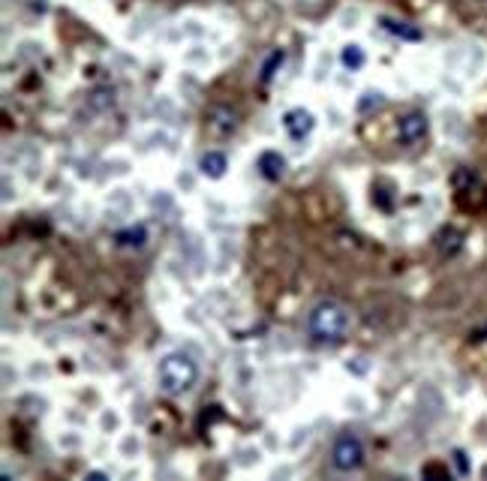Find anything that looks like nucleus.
Listing matches in <instances>:
<instances>
[{
	"instance_id": "obj_12",
	"label": "nucleus",
	"mask_w": 487,
	"mask_h": 481,
	"mask_svg": "<svg viewBox=\"0 0 487 481\" xmlns=\"http://www.w3.org/2000/svg\"><path fill=\"white\" fill-rule=\"evenodd\" d=\"M340 61H343V66H346V70H361V66H364L367 63V54H364V48H361V45H346L343 48V52H340Z\"/></svg>"
},
{
	"instance_id": "obj_16",
	"label": "nucleus",
	"mask_w": 487,
	"mask_h": 481,
	"mask_svg": "<svg viewBox=\"0 0 487 481\" xmlns=\"http://www.w3.org/2000/svg\"><path fill=\"white\" fill-rule=\"evenodd\" d=\"M385 99H382V94H364V99H361V112H367L370 105H382Z\"/></svg>"
},
{
	"instance_id": "obj_9",
	"label": "nucleus",
	"mask_w": 487,
	"mask_h": 481,
	"mask_svg": "<svg viewBox=\"0 0 487 481\" xmlns=\"http://www.w3.org/2000/svg\"><path fill=\"white\" fill-rule=\"evenodd\" d=\"M114 244L123 247V250H142L147 244V229L138 223V226H127L114 235Z\"/></svg>"
},
{
	"instance_id": "obj_13",
	"label": "nucleus",
	"mask_w": 487,
	"mask_h": 481,
	"mask_svg": "<svg viewBox=\"0 0 487 481\" xmlns=\"http://www.w3.org/2000/svg\"><path fill=\"white\" fill-rule=\"evenodd\" d=\"M283 61H286V52H280V48H277V52H271V54H268V61L262 63V85H268V81L277 76V70H280V66H283Z\"/></svg>"
},
{
	"instance_id": "obj_6",
	"label": "nucleus",
	"mask_w": 487,
	"mask_h": 481,
	"mask_svg": "<svg viewBox=\"0 0 487 481\" xmlns=\"http://www.w3.org/2000/svg\"><path fill=\"white\" fill-rule=\"evenodd\" d=\"M313 127H316V118H313L307 109H289L283 114V130L292 142H304L313 132Z\"/></svg>"
},
{
	"instance_id": "obj_7",
	"label": "nucleus",
	"mask_w": 487,
	"mask_h": 481,
	"mask_svg": "<svg viewBox=\"0 0 487 481\" xmlns=\"http://www.w3.org/2000/svg\"><path fill=\"white\" fill-rule=\"evenodd\" d=\"M259 172H262V178L271 181V184H277V181H283L286 175V156L280 154V151H262L259 154Z\"/></svg>"
},
{
	"instance_id": "obj_8",
	"label": "nucleus",
	"mask_w": 487,
	"mask_h": 481,
	"mask_svg": "<svg viewBox=\"0 0 487 481\" xmlns=\"http://www.w3.org/2000/svg\"><path fill=\"white\" fill-rule=\"evenodd\" d=\"M460 247H464V232L454 229V226L439 229V235H436V250H439L442 259H454V256L460 253Z\"/></svg>"
},
{
	"instance_id": "obj_10",
	"label": "nucleus",
	"mask_w": 487,
	"mask_h": 481,
	"mask_svg": "<svg viewBox=\"0 0 487 481\" xmlns=\"http://www.w3.org/2000/svg\"><path fill=\"white\" fill-rule=\"evenodd\" d=\"M382 28L388 30V33H394V37H400V39H406V43H418L424 33H421L415 24H409V21H400V19H391V15H382Z\"/></svg>"
},
{
	"instance_id": "obj_18",
	"label": "nucleus",
	"mask_w": 487,
	"mask_h": 481,
	"mask_svg": "<svg viewBox=\"0 0 487 481\" xmlns=\"http://www.w3.org/2000/svg\"><path fill=\"white\" fill-rule=\"evenodd\" d=\"M484 475H487V469H484Z\"/></svg>"
},
{
	"instance_id": "obj_5",
	"label": "nucleus",
	"mask_w": 487,
	"mask_h": 481,
	"mask_svg": "<svg viewBox=\"0 0 487 481\" xmlns=\"http://www.w3.org/2000/svg\"><path fill=\"white\" fill-rule=\"evenodd\" d=\"M205 127H208L211 136L226 139L238 130V114L232 109H226V105H214V109H208V114H205Z\"/></svg>"
},
{
	"instance_id": "obj_15",
	"label": "nucleus",
	"mask_w": 487,
	"mask_h": 481,
	"mask_svg": "<svg viewBox=\"0 0 487 481\" xmlns=\"http://www.w3.org/2000/svg\"><path fill=\"white\" fill-rule=\"evenodd\" d=\"M451 458H454V463H457V472H460V475H469V460H466V454L457 449V451L451 454Z\"/></svg>"
},
{
	"instance_id": "obj_3",
	"label": "nucleus",
	"mask_w": 487,
	"mask_h": 481,
	"mask_svg": "<svg viewBox=\"0 0 487 481\" xmlns=\"http://www.w3.org/2000/svg\"><path fill=\"white\" fill-rule=\"evenodd\" d=\"M331 463L334 469L340 472H352V469H361L364 463V445L355 433H340L334 439V449H331Z\"/></svg>"
},
{
	"instance_id": "obj_1",
	"label": "nucleus",
	"mask_w": 487,
	"mask_h": 481,
	"mask_svg": "<svg viewBox=\"0 0 487 481\" xmlns=\"http://www.w3.org/2000/svg\"><path fill=\"white\" fill-rule=\"evenodd\" d=\"M349 328H352L349 307L334 301V298L319 301L307 316V334H310V340H316V343H328V346L343 343Z\"/></svg>"
},
{
	"instance_id": "obj_17",
	"label": "nucleus",
	"mask_w": 487,
	"mask_h": 481,
	"mask_svg": "<svg viewBox=\"0 0 487 481\" xmlns=\"http://www.w3.org/2000/svg\"><path fill=\"white\" fill-rule=\"evenodd\" d=\"M424 475H448V469L436 467V463H431V467H424Z\"/></svg>"
},
{
	"instance_id": "obj_2",
	"label": "nucleus",
	"mask_w": 487,
	"mask_h": 481,
	"mask_svg": "<svg viewBox=\"0 0 487 481\" xmlns=\"http://www.w3.org/2000/svg\"><path fill=\"white\" fill-rule=\"evenodd\" d=\"M160 388L172 397H180L187 391H193V385L199 382V364L189 358L187 352H172L160 361Z\"/></svg>"
},
{
	"instance_id": "obj_11",
	"label": "nucleus",
	"mask_w": 487,
	"mask_h": 481,
	"mask_svg": "<svg viewBox=\"0 0 487 481\" xmlns=\"http://www.w3.org/2000/svg\"><path fill=\"white\" fill-rule=\"evenodd\" d=\"M226 169H229V160H226V154H220V151H208L199 160V172H202L205 178L217 181V178L226 175Z\"/></svg>"
},
{
	"instance_id": "obj_4",
	"label": "nucleus",
	"mask_w": 487,
	"mask_h": 481,
	"mask_svg": "<svg viewBox=\"0 0 487 481\" xmlns=\"http://www.w3.org/2000/svg\"><path fill=\"white\" fill-rule=\"evenodd\" d=\"M427 130H431V123H427V114H424V112H409V114H403V118L397 121V142L406 145V147H412V145L424 142Z\"/></svg>"
},
{
	"instance_id": "obj_14",
	"label": "nucleus",
	"mask_w": 487,
	"mask_h": 481,
	"mask_svg": "<svg viewBox=\"0 0 487 481\" xmlns=\"http://www.w3.org/2000/svg\"><path fill=\"white\" fill-rule=\"evenodd\" d=\"M94 109H109V105H114V90L112 88H100V90H94L87 99Z\"/></svg>"
}]
</instances>
